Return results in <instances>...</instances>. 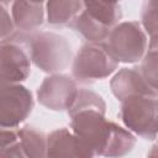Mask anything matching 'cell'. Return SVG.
I'll use <instances>...</instances> for the list:
<instances>
[{"label":"cell","mask_w":158,"mask_h":158,"mask_svg":"<svg viewBox=\"0 0 158 158\" xmlns=\"http://www.w3.org/2000/svg\"><path fill=\"white\" fill-rule=\"evenodd\" d=\"M69 117L72 131L95 156L122 157L130 153L136 144L132 132L106 120L105 111L85 109L70 114Z\"/></svg>","instance_id":"6da1fadb"},{"label":"cell","mask_w":158,"mask_h":158,"mask_svg":"<svg viewBox=\"0 0 158 158\" xmlns=\"http://www.w3.org/2000/svg\"><path fill=\"white\" fill-rule=\"evenodd\" d=\"M5 41L23 43L32 63L44 73H60L73 62L70 43L64 36L54 32H15Z\"/></svg>","instance_id":"7a4b0ae2"},{"label":"cell","mask_w":158,"mask_h":158,"mask_svg":"<svg viewBox=\"0 0 158 158\" xmlns=\"http://www.w3.org/2000/svg\"><path fill=\"white\" fill-rule=\"evenodd\" d=\"M118 62L111 54L105 42L84 43L72 62V75L77 83L89 84L111 75Z\"/></svg>","instance_id":"3957f363"},{"label":"cell","mask_w":158,"mask_h":158,"mask_svg":"<svg viewBox=\"0 0 158 158\" xmlns=\"http://www.w3.org/2000/svg\"><path fill=\"white\" fill-rule=\"evenodd\" d=\"M120 118L131 132L144 138L158 137V96H132L121 101Z\"/></svg>","instance_id":"277c9868"},{"label":"cell","mask_w":158,"mask_h":158,"mask_svg":"<svg viewBox=\"0 0 158 158\" xmlns=\"http://www.w3.org/2000/svg\"><path fill=\"white\" fill-rule=\"evenodd\" d=\"M106 43L118 63H136L146 53L147 35L139 22L123 21L111 30Z\"/></svg>","instance_id":"5b68a950"},{"label":"cell","mask_w":158,"mask_h":158,"mask_svg":"<svg viewBox=\"0 0 158 158\" xmlns=\"http://www.w3.org/2000/svg\"><path fill=\"white\" fill-rule=\"evenodd\" d=\"M32 93L20 83H1L0 126L15 128L23 122L33 109Z\"/></svg>","instance_id":"8992f818"},{"label":"cell","mask_w":158,"mask_h":158,"mask_svg":"<svg viewBox=\"0 0 158 158\" xmlns=\"http://www.w3.org/2000/svg\"><path fill=\"white\" fill-rule=\"evenodd\" d=\"M77 80L69 75L54 73L43 79L37 89L38 102L53 111H68L78 94Z\"/></svg>","instance_id":"52a82bcc"},{"label":"cell","mask_w":158,"mask_h":158,"mask_svg":"<svg viewBox=\"0 0 158 158\" xmlns=\"http://www.w3.org/2000/svg\"><path fill=\"white\" fill-rule=\"evenodd\" d=\"M1 56V83H21L31 72V57L26 46L17 41H2Z\"/></svg>","instance_id":"ba28073f"},{"label":"cell","mask_w":158,"mask_h":158,"mask_svg":"<svg viewBox=\"0 0 158 158\" xmlns=\"http://www.w3.org/2000/svg\"><path fill=\"white\" fill-rule=\"evenodd\" d=\"M110 88L118 101L132 96H158V91L146 81L139 68L120 69L110 80Z\"/></svg>","instance_id":"9c48e42d"},{"label":"cell","mask_w":158,"mask_h":158,"mask_svg":"<svg viewBox=\"0 0 158 158\" xmlns=\"http://www.w3.org/2000/svg\"><path fill=\"white\" fill-rule=\"evenodd\" d=\"M94 152L68 128H58L47 136V157H94Z\"/></svg>","instance_id":"30bf717a"},{"label":"cell","mask_w":158,"mask_h":158,"mask_svg":"<svg viewBox=\"0 0 158 158\" xmlns=\"http://www.w3.org/2000/svg\"><path fill=\"white\" fill-rule=\"evenodd\" d=\"M5 6L14 20L16 30L31 33L37 30L44 20V9L42 2L36 0H11Z\"/></svg>","instance_id":"8fae6325"},{"label":"cell","mask_w":158,"mask_h":158,"mask_svg":"<svg viewBox=\"0 0 158 158\" xmlns=\"http://www.w3.org/2000/svg\"><path fill=\"white\" fill-rule=\"evenodd\" d=\"M84 9V0H47V22L54 26L69 25Z\"/></svg>","instance_id":"7c38bea8"},{"label":"cell","mask_w":158,"mask_h":158,"mask_svg":"<svg viewBox=\"0 0 158 158\" xmlns=\"http://www.w3.org/2000/svg\"><path fill=\"white\" fill-rule=\"evenodd\" d=\"M84 11L110 30H112L122 17L118 4H111L104 0H84Z\"/></svg>","instance_id":"4fadbf2b"},{"label":"cell","mask_w":158,"mask_h":158,"mask_svg":"<svg viewBox=\"0 0 158 158\" xmlns=\"http://www.w3.org/2000/svg\"><path fill=\"white\" fill-rule=\"evenodd\" d=\"M17 132L26 158L47 157V136L42 131L32 126H25L19 128Z\"/></svg>","instance_id":"5bb4252c"},{"label":"cell","mask_w":158,"mask_h":158,"mask_svg":"<svg viewBox=\"0 0 158 158\" xmlns=\"http://www.w3.org/2000/svg\"><path fill=\"white\" fill-rule=\"evenodd\" d=\"M69 26L83 36L88 42H102L107 40L111 30L90 17L83 9V11L69 23Z\"/></svg>","instance_id":"9a60e30c"},{"label":"cell","mask_w":158,"mask_h":158,"mask_svg":"<svg viewBox=\"0 0 158 158\" xmlns=\"http://www.w3.org/2000/svg\"><path fill=\"white\" fill-rule=\"evenodd\" d=\"M139 70L146 81L158 91V35L151 36L148 48L141 59Z\"/></svg>","instance_id":"2e32d148"},{"label":"cell","mask_w":158,"mask_h":158,"mask_svg":"<svg viewBox=\"0 0 158 158\" xmlns=\"http://www.w3.org/2000/svg\"><path fill=\"white\" fill-rule=\"evenodd\" d=\"M0 157L2 158H26L21 147L20 136L17 130L4 128L0 131Z\"/></svg>","instance_id":"e0dca14e"},{"label":"cell","mask_w":158,"mask_h":158,"mask_svg":"<svg viewBox=\"0 0 158 158\" xmlns=\"http://www.w3.org/2000/svg\"><path fill=\"white\" fill-rule=\"evenodd\" d=\"M85 109H99L106 112V104L98 93L90 89H79L73 105L69 107L67 112L68 115H70L73 112L85 110Z\"/></svg>","instance_id":"ac0fdd59"},{"label":"cell","mask_w":158,"mask_h":158,"mask_svg":"<svg viewBox=\"0 0 158 158\" xmlns=\"http://www.w3.org/2000/svg\"><path fill=\"white\" fill-rule=\"evenodd\" d=\"M141 25L149 35H158V0H146L142 6Z\"/></svg>","instance_id":"d6986e66"},{"label":"cell","mask_w":158,"mask_h":158,"mask_svg":"<svg viewBox=\"0 0 158 158\" xmlns=\"http://www.w3.org/2000/svg\"><path fill=\"white\" fill-rule=\"evenodd\" d=\"M15 30L16 27L10 11L5 6H1V41L11 37L15 33Z\"/></svg>","instance_id":"ffe728a7"},{"label":"cell","mask_w":158,"mask_h":158,"mask_svg":"<svg viewBox=\"0 0 158 158\" xmlns=\"http://www.w3.org/2000/svg\"><path fill=\"white\" fill-rule=\"evenodd\" d=\"M148 156H151V157H154V156H158V142L152 147V151L148 153Z\"/></svg>","instance_id":"44dd1931"},{"label":"cell","mask_w":158,"mask_h":158,"mask_svg":"<svg viewBox=\"0 0 158 158\" xmlns=\"http://www.w3.org/2000/svg\"><path fill=\"white\" fill-rule=\"evenodd\" d=\"M104 1H106V2H111V4H118L120 0H104Z\"/></svg>","instance_id":"7402d4cb"},{"label":"cell","mask_w":158,"mask_h":158,"mask_svg":"<svg viewBox=\"0 0 158 158\" xmlns=\"http://www.w3.org/2000/svg\"><path fill=\"white\" fill-rule=\"evenodd\" d=\"M36 1H40V2H43L44 0H36Z\"/></svg>","instance_id":"603a6c76"}]
</instances>
